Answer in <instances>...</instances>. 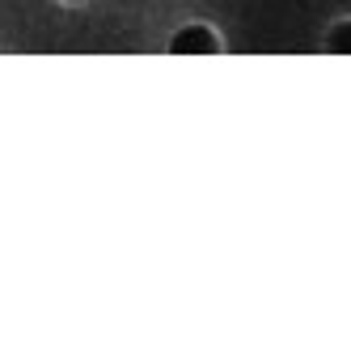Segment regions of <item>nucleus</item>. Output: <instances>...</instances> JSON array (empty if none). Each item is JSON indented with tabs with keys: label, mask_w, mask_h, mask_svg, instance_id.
<instances>
[{
	"label": "nucleus",
	"mask_w": 351,
	"mask_h": 351,
	"mask_svg": "<svg viewBox=\"0 0 351 351\" xmlns=\"http://www.w3.org/2000/svg\"><path fill=\"white\" fill-rule=\"evenodd\" d=\"M173 51L178 56H199V51H216V38H212V30H204V26H186L178 38H173Z\"/></svg>",
	"instance_id": "f257e3e1"
},
{
	"label": "nucleus",
	"mask_w": 351,
	"mask_h": 351,
	"mask_svg": "<svg viewBox=\"0 0 351 351\" xmlns=\"http://www.w3.org/2000/svg\"><path fill=\"white\" fill-rule=\"evenodd\" d=\"M330 47H335V51H347V56H351V21L335 26V34H330Z\"/></svg>",
	"instance_id": "f03ea898"
}]
</instances>
